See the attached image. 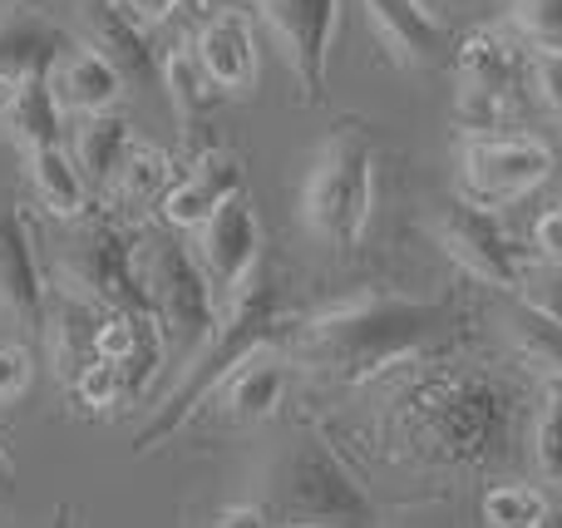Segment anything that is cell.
<instances>
[{
    "instance_id": "obj_1",
    "label": "cell",
    "mask_w": 562,
    "mask_h": 528,
    "mask_svg": "<svg viewBox=\"0 0 562 528\" xmlns=\"http://www.w3.org/2000/svg\"><path fill=\"white\" fill-rule=\"evenodd\" d=\"M459 326L449 302H415L400 292H360L336 306H321L296 336V351L311 371L336 381H370L385 366L425 356Z\"/></svg>"
},
{
    "instance_id": "obj_2",
    "label": "cell",
    "mask_w": 562,
    "mask_h": 528,
    "mask_svg": "<svg viewBox=\"0 0 562 528\" xmlns=\"http://www.w3.org/2000/svg\"><path fill=\"white\" fill-rule=\"evenodd\" d=\"M385 440L419 464H484L508 440V391L484 371H439L390 401Z\"/></svg>"
},
{
    "instance_id": "obj_3",
    "label": "cell",
    "mask_w": 562,
    "mask_h": 528,
    "mask_svg": "<svg viewBox=\"0 0 562 528\" xmlns=\"http://www.w3.org/2000/svg\"><path fill=\"white\" fill-rule=\"evenodd\" d=\"M262 484V504L277 528H380V509L360 474L311 425L286 435Z\"/></svg>"
},
{
    "instance_id": "obj_4",
    "label": "cell",
    "mask_w": 562,
    "mask_h": 528,
    "mask_svg": "<svg viewBox=\"0 0 562 528\" xmlns=\"http://www.w3.org/2000/svg\"><path fill=\"white\" fill-rule=\"evenodd\" d=\"M277 316H281V296H277V287L267 282L262 272H257L247 287H237V292L227 296V306H223V322H217V332L207 336L203 351H198L193 361L183 366L173 395L158 405V415L144 425V430H138L134 454L158 450V445L173 440V435L183 430V425L193 420L203 405H213L227 375H233L237 366L247 361V356H257L262 346H272Z\"/></svg>"
},
{
    "instance_id": "obj_5",
    "label": "cell",
    "mask_w": 562,
    "mask_h": 528,
    "mask_svg": "<svg viewBox=\"0 0 562 528\" xmlns=\"http://www.w3.org/2000/svg\"><path fill=\"white\" fill-rule=\"evenodd\" d=\"M134 272L138 287H144L148 312L158 316V326L168 336V351H178L188 366L223 322V292L213 287L198 252H188L173 233H138Z\"/></svg>"
},
{
    "instance_id": "obj_6",
    "label": "cell",
    "mask_w": 562,
    "mask_h": 528,
    "mask_svg": "<svg viewBox=\"0 0 562 528\" xmlns=\"http://www.w3.org/2000/svg\"><path fill=\"white\" fill-rule=\"evenodd\" d=\"M375 213V144L360 128H336L321 144L301 188V217L326 247H356Z\"/></svg>"
},
{
    "instance_id": "obj_7",
    "label": "cell",
    "mask_w": 562,
    "mask_h": 528,
    "mask_svg": "<svg viewBox=\"0 0 562 528\" xmlns=\"http://www.w3.org/2000/svg\"><path fill=\"white\" fill-rule=\"evenodd\" d=\"M55 272L59 287L75 296L109 306V312H124V306H148L144 287L134 272V237H124L114 223H85L75 217L69 237L55 252Z\"/></svg>"
},
{
    "instance_id": "obj_8",
    "label": "cell",
    "mask_w": 562,
    "mask_h": 528,
    "mask_svg": "<svg viewBox=\"0 0 562 528\" xmlns=\"http://www.w3.org/2000/svg\"><path fill=\"white\" fill-rule=\"evenodd\" d=\"M558 158L543 138L533 134H464L459 138V178H464V193L474 203L504 207L518 198L538 193V188L553 178Z\"/></svg>"
},
{
    "instance_id": "obj_9",
    "label": "cell",
    "mask_w": 562,
    "mask_h": 528,
    "mask_svg": "<svg viewBox=\"0 0 562 528\" xmlns=\"http://www.w3.org/2000/svg\"><path fill=\"white\" fill-rule=\"evenodd\" d=\"M435 237L445 247L449 262H459L469 277L498 287V292L518 296L524 292V247L514 243L498 213L474 198H449L435 213Z\"/></svg>"
},
{
    "instance_id": "obj_10",
    "label": "cell",
    "mask_w": 562,
    "mask_h": 528,
    "mask_svg": "<svg viewBox=\"0 0 562 528\" xmlns=\"http://www.w3.org/2000/svg\"><path fill=\"white\" fill-rule=\"evenodd\" d=\"M518 99V55L494 30H469L454 45V124L464 134L504 128Z\"/></svg>"
},
{
    "instance_id": "obj_11",
    "label": "cell",
    "mask_w": 562,
    "mask_h": 528,
    "mask_svg": "<svg viewBox=\"0 0 562 528\" xmlns=\"http://www.w3.org/2000/svg\"><path fill=\"white\" fill-rule=\"evenodd\" d=\"M257 10H262L301 94L321 99L326 94L330 45H336V25H340V0H257Z\"/></svg>"
},
{
    "instance_id": "obj_12",
    "label": "cell",
    "mask_w": 562,
    "mask_h": 528,
    "mask_svg": "<svg viewBox=\"0 0 562 528\" xmlns=\"http://www.w3.org/2000/svg\"><path fill=\"white\" fill-rule=\"evenodd\" d=\"M0 316L30 336H45L49 322V292L45 267L35 257L30 223L10 198H0Z\"/></svg>"
},
{
    "instance_id": "obj_13",
    "label": "cell",
    "mask_w": 562,
    "mask_h": 528,
    "mask_svg": "<svg viewBox=\"0 0 562 528\" xmlns=\"http://www.w3.org/2000/svg\"><path fill=\"white\" fill-rule=\"evenodd\" d=\"M198 262L207 267L213 287L223 296H233L237 287H247L257 277V262H262V223L247 207V198H227L203 227H198Z\"/></svg>"
},
{
    "instance_id": "obj_14",
    "label": "cell",
    "mask_w": 562,
    "mask_h": 528,
    "mask_svg": "<svg viewBox=\"0 0 562 528\" xmlns=\"http://www.w3.org/2000/svg\"><path fill=\"white\" fill-rule=\"evenodd\" d=\"M385 55L405 69H439L454 59V35L425 0H360Z\"/></svg>"
},
{
    "instance_id": "obj_15",
    "label": "cell",
    "mask_w": 562,
    "mask_h": 528,
    "mask_svg": "<svg viewBox=\"0 0 562 528\" xmlns=\"http://www.w3.org/2000/svg\"><path fill=\"white\" fill-rule=\"evenodd\" d=\"M243 193V158L227 148H207L183 178H173L164 193V223L178 233H198L227 198Z\"/></svg>"
},
{
    "instance_id": "obj_16",
    "label": "cell",
    "mask_w": 562,
    "mask_h": 528,
    "mask_svg": "<svg viewBox=\"0 0 562 528\" xmlns=\"http://www.w3.org/2000/svg\"><path fill=\"white\" fill-rule=\"evenodd\" d=\"M75 40L65 35L59 20H49L35 5H5L0 10V85L40 79L65 59Z\"/></svg>"
},
{
    "instance_id": "obj_17",
    "label": "cell",
    "mask_w": 562,
    "mask_h": 528,
    "mask_svg": "<svg viewBox=\"0 0 562 528\" xmlns=\"http://www.w3.org/2000/svg\"><path fill=\"white\" fill-rule=\"evenodd\" d=\"M193 55L203 59V69L213 75V85L223 94H247L257 89V35L252 20L243 10H213L203 20V30L193 35Z\"/></svg>"
},
{
    "instance_id": "obj_18",
    "label": "cell",
    "mask_w": 562,
    "mask_h": 528,
    "mask_svg": "<svg viewBox=\"0 0 562 528\" xmlns=\"http://www.w3.org/2000/svg\"><path fill=\"white\" fill-rule=\"evenodd\" d=\"M85 45H94L109 65L124 75V85L154 75V45L148 25L124 5V0H94L85 10Z\"/></svg>"
},
{
    "instance_id": "obj_19",
    "label": "cell",
    "mask_w": 562,
    "mask_h": 528,
    "mask_svg": "<svg viewBox=\"0 0 562 528\" xmlns=\"http://www.w3.org/2000/svg\"><path fill=\"white\" fill-rule=\"evenodd\" d=\"M104 316H109V306L89 302V296H75V292H59V302H49L45 336H49V356H55L59 381H75L89 361H99Z\"/></svg>"
},
{
    "instance_id": "obj_20",
    "label": "cell",
    "mask_w": 562,
    "mask_h": 528,
    "mask_svg": "<svg viewBox=\"0 0 562 528\" xmlns=\"http://www.w3.org/2000/svg\"><path fill=\"white\" fill-rule=\"evenodd\" d=\"M0 124H5V134L15 138L25 154L49 148V144H65V104H59L49 75L10 85L5 99H0Z\"/></svg>"
},
{
    "instance_id": "obj_21",
    "label": "cell",
    "mask_w": 562,
    "mask_h": 528,
    "mask_svg": "<svg viewBox=\"0 0 562 528\" xmlns=\"http://www.w3.org/2000/svg\"><path fill=\"white\" fill-rule=\"evenodd\" d=\"M49 85H55L59 104L75 109V114H104L124 94V75L94 45H69L65 59L49 69Z\"/></svg>"
},
{
    "instance_id": "obj_22",
    "label": "cell",
    "mask_w": 562,
    "mask_h": 528,
    "mask_svg": "<svg viewBox=\"0 0 562 528\" xmlns=\"http://www.w3.org/2000/svg\"><path fill=\"white\" fill-rule=\"evenodd\" d=\"M281 401H286V361H281L272 346L247 356L223 381V391H217V405H223L233 420H247V425L272 420L281 411Z\"/></svg>"
},
{
    "instance_id": "obj_23",
    "label": "cell",
    "mask_w": 562,
    "mask_h": 528,
    "mask_svg": "<svg viewBox=\"0 0 562 528\" xmlns=\"http://www.w3.org/2000/svg\"><path fill=\"white\" fill-rule=\"evenodd\" d=\"M25 164H30V188H35V198H40V207H45V213L65 217V223L85 217L89 178H85V168H79L75 148H65V144L35 148V154H25Z\"/></svg>"
},
{
    "instance_id": "obj_24",
    "label": "cell",
    "mask_w": 562,
    "mask_h": 528,
    "mask_svg": "<svg viewBox=\"0 0 562 528\" xmlns=\"http://www.w3.org/2000/svg\"><path fill=\"white\" fill-rule=\"evenodd\" d=\"M128 148H134L128 119L114 114V109H104V114H85V124H79V134H75L79 168H85V178H89V183H99V188L119 178Z\"/></svg>"
},
{
    "instance_id": "obj_25",
    "label": "cell",
    "mask_w": 562,
    "mask_h": 528,
    "mask_svg": "<svg viewBox=\"0 0 562 528\" xmlns=\"http://www.w3.org/2000/svg\"><path fill=\"white\" fill-rule=\"evenodd\" d=\"M164 85H168V99H173V114L183 128L207 119L227 99L223 89L213 85V75L203 69V59L193 55V45H178L173 55L164 59Z\"/></svg>"
},
{
    "instance_id": "obj_26",
    "label": "cell",
    "mask_w": 562,
    "mask_h": 528,
    "mask_svg": "<svg viewBox=\"0 0 562 528\" xmlns=\"http://www.w3.org/2000/svg\"><path fill=\"white\" fill-rule=\"evenodd\" d=\"M508 336L524 351V361H533L543 375H562V316L548 306L528 302L524 292L508 306Z\"/></svg>"
},
{
    "instance_id": "obj_27",
    "label": "cell",
    "mask_w": 562,
    "mask_h": 528,
    "mask_svg": "<svg viewBox=\"0 0 562 528\" xmlns=\"http://www.w3.org/2000/svg\"><path fill=\"white\" fill-rule=\"evenodd\" d=\"M548 509H553L548 494L533 484H494L479 504V519H484V528H538Z\"/></svg>"
},
{
    "instance_id": "obj_28",
    "label": "cell",
    "mask_w": 562,
    "mask_h": 528,
    "mask_svg": "<svg viewBox=\"0 0 562 528\" xmlns=\"http://www.w3.org/2000/svg\"><path fill=\"white\" fill-rule=\"evenodd\" d=\"M533 464L548 484H562V375H548L533 420Z\"/></svg>"
},
{
    "instance_id": "obj_29",
    "label": "cell",
    "mask_w": 562,
    "mask_h": 528,
    "mask_svg": "<svg viewBox=\"0 0 562 528\" xmlns=\"http://www.w3.org/2000/svg\"><path fill=\"white\" fill-rule=\"evenodd\" d=\"M114 188L128 198V203H148L154 193H168V154L164 148H128L124 168H119Z\"/></svg>"
},
{
    "instance_id": "obj_30",
    "label": "cell",
    "mask_w": 562,
    "mask_h": 528,
    "mask_svg": "<svg viewBox=\"0 0 562 528\" xmlns=\"http://www.w3.org/2000/svg\"><path fill=\"white\" fill-rule=\"evenodd\" d=\"M69 391H75V401L89 405V411H114L119 401H128V395H134V385H128V375L119 371L114 361H104V356H99V361H89L85 371L69 381Z\"/></svg>"
},
{
    "instance_id": "obj_31",
    "label": "cell",
    "mask_w": 562,
    "mask_h": 528,
    "mask_svg": "<svg viewBox=\"0 0 562 528\" xmlns=\"http://www.w3.org/2000/svg\"><path fill=\"white\" fill-rule=\"evenodd\" d=\"M508 20L533 49L562 55V0H508Z\"/></svg>"
},
{
    "instance_id": "obj_32",
    "label": "cell",
    "mask_w": 562,
    "mask_h": 528,
    "mask_svg": "<svg viewBox=\"0 0 562 528\" xmlns=\"http://www.w3.org/2000/svg\"><path fill=\"white\" fill-rule=\"evenodd\" d=\"M528 75H533V94L543 99V109L562 128V55L558 49H538L533 65H528Z\"/></svg>"
},
{
    "instance_id": "obj_33",
    "label": "cell",
    "mask_w": 562,
    "mask_h": 528,
    "mask_svg": "<svg viewBox=\"0 0 562 528\" xmlns=\"http://www.w3.org/2000/svg\"><path fill=\"white\" fill-rule=\"evenodd\" d=\"M35 381V361H30L25 346H0V405L20 401Z\"/></svg>"
},
{
    "instance_id": "obj_34",
    "label": "cell",
    "mask_w": 562,
    "mask_h": 528,
    "mask_svg": "<svg viewBox=\"0 0 562 528\" xmlns=\"http://www.w3.org/2000/svg\"><path fill=\"white\" fill-rule=\"evenodd\" d=\"M533 247H538V257H543V262H558V267H562V203L548 207V213L538 217Z\"/></svg>"
},
{
    "instance_id": "obj_35",
    "label": "cell",
    "mask_w": 562,
    "mask_h": 528,
    "mask_svg": "<svg viewBox=\"0 0 562 528\" xmlns=\"http://www.w3.org/2000/svg\"><path fill=\"white\" fill-rule=\"evenodd\" d=\"M213 528H277V524L267 514V504H227V509H217Z\"/></svg>"
},
{
    "instance_id": "obj_36",
    "label": "cell",
    "mask_w": 562,
    "mask_h": 528,
    "mask_svg": "<svg viewBox=\"0 0 562 528\" xmlns=\"http://www.w3.org/2000/svg\"><path fill=\"white\" fill-rule=\"evenodd\" d=\"M124 5L154 30V25H164V20H173L178 10H183V0H124Z\"/></svg>"
},
{
    "instance_id": "obj_37",
    "label": "cell",
    "mask_w": 562,
    "mask_h": 528,
    "mask_svg": "<svg viewBox=\"0 0 562 528\" xmlns=\"http://www.w3.org/2000/svg\"><path fill=\"white\" fill-rule=\"evenodd\" d=\"M15 499V464H10V454L0 450V504Z\"/></svg>"
},
{
    "instance_id": "obj_38",
    "label": "cell",
    "mask_w": 562,
    "mask_h": 528,
    "mask_svg": "<svg viewBox=\"0 0 562 528\" xmlns=\"http://www.w3.org/2000/svg\"><path fill=\"white\" fill-rule=\"evenodd\" d=\"M538 528H562V504H553V509L543 514V524H538Z\"/></svg>"
},
{
    "instance_id": "obj_39",
    "label": "cell",
    "mask_w": 562,
    "mask_h": 528,
    "mask_svg": "<svg viewBox=\"0 0 562 528\" xmlns=\"http://www.w3.org/2000/svg\"><path fill=\"white\" fill-rule=\"evenodd\" d=\"M207 5H213V0H183V15H203Z\"/></svg>"
},
{
    "instance_id": "obj_40",
    "label": "cell",
    "mask_w": 562,
    "mask_h": 528,
    "mask_svg": "<svg viewBox=\"0 0 562 528\" xmlns=\"http://www.w3.org/2000/svg\"><path fill=\"white\" fill-rule=\"evenodd\" d=\"M5 89H10V85H0V99H5Z\"/></svg>"
}]
</instances>
